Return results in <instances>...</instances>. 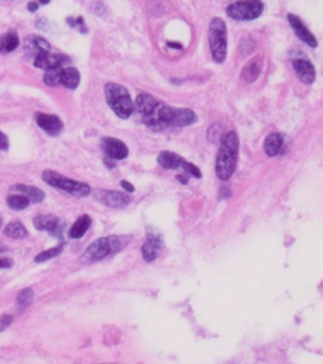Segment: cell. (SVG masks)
Wrapping results in <instances>:
<instances>
[{
    "mask_svg": "<svg viewBox=\"0 0 323 364\" xmlns=\"http://www.w3.org/2000/svg\"><path fill=\"white\" fill-rule=\"evenodd\" d=\"M39 3H42V4H48V3H49V0H39Z\"/></svg>",
    "mask_w": 323,
    "mask_h": 364,
    "instance_id": "d590c367",
    "label": "cell"
},
{
    "mask_svg": "<svg viewBox=\"0 0 323 364\" xmlns=\"http://www.w3.org/2000/svg\"><path fill=\"white\" fill-rule=\"evenodd\" d=\"M158 163L164 167L167 170H176V169H182L185 170V165H187V161L185 158H182L178 154L173 153V152L169 151H163L159 153L158 156Z\"/></svg>",
    "mask_w": 323,
    "mask_h": 364,
    "instance_id": "2e32d148",
    "label": "cell"
},
{
    "mask_svg": "<svg viewBox=\"0 0 323 364\" xmlns=\"http://www.w3.org/2000/svg\"><path fill=\"white\" fill-rule=\"evenodd\" d=\"M38 3H36V1H29V3H28V5H27V8H28V10H29V12L30 13H34V12H37V10H38Z\"/></svg>",
    "mask_w": 323,
    "mask_h": 364,
    "instance_id": "d6a6232c",
    "label": "cell"
},
{
    "mask_svg": "<svg viewBox=\"0 0 323 364\" xmlns=\"http://www.w3.org/2000/svg\"><path fill=\"white\" fill-rule=\"evenodd\" d=\"M63 247L62 245H58V247H54V248H51V249H47L45 250V252H41L38 254V256L34 258V261H36L37 263H42V262H46V261H48V259H51V258H54V257H57L58 254H60L61 252H62Z\"/></svg>",
    "mask_w": 323,
    "mask_h": 364,
    "instance_id": "83f0119b",
    "label": "cell"
},
{
    "mask_svg": "<svg viewBox=\"0 0 323 364\" xmlns=\"http://www.w3.org/2000/svg\"><path fill=\"white\" fill-rule=\"evenodd\" d=\"M123 248L121 241L117 237H106V238H100L91 243L87 249L85 250L82 261L86 263H93L97 261L106 258L110 254L119 252Z\"/></svg>",
    "mask_w": 323,
    "mask_h": 364,
    "instance_id": "8992f818",
    "label": "cell"
},
{
    "mask_svg": "<svg viewBox=\"0 0 323 364\" xmlns=\"http://www.w3.org/2000/svg\"><path fill=\"white\" fill-rule=\"evenodd\" d=\"M24 51L27 52L29 56H34V57H36L39 52L51 51V45H49L45 38H42V37L33 36L28 39L27 46H25Z\"/></svg>",
    "mask_w": 323,
    "mask_h": 364,
    "instance_id": "ac0fdd59",
    "label": "cell"
},
{
    "mask_svg": "<svg viewBox=\"0 0 323 364\" xmlns=\"http://www.w3.org/2000/svg\"><path fill=\"white\" fill-rule=\"evenodd\" d=\"M29 200L25 197L22 194H15V195H10L8 196V199H6V204L9 206L12 210L15 211H21L24 210V209H27L29 206Z\"/></svg>",
    "mask_w": 323,
    "mask_h": 364,
    "instance_id": "d4e9b609",
    "label": "cell"
},
{
    "mask_svg": "<svg viewBox=\"0 0 323 364\" xmlns=\"http://www.w3.org/2000/svg\"><path fill=\"white\" fill-rule=\"evenodd\" d=\"M264 12V4L260 0H240L226 8L229 18L239 22L254 21Z\"/></svg>",
    "mask_w": 323,
    "mask_h": 364,
    "instance_id": "52a82bcc",
    "label": "cell"
},
{
    "mask_svg": "<svg viewBox=\"0 0 323 364\" xmlns=\"http://www.w3.org/2000/svg\"><path fill=\"white\" fill-rule=\"evenodd\" d=\"M19 36L14 29H9L3 36H0V52L1 53H10L18 49Z\"/></svg>",
    "mask_w": 323,
    "mask_h": 364,
    "instance_id": "ffe728a7",
    "label": "cell"
},
{
    "mask_svg": "<svg viewBox=\"0 0 323 364\" xmlns=\"http://www.w3.org/2000/svg\"><path fill=\"white\" fill-rule=\"evenodd\" d=\"M105 97L109 108L120 119H128L134 113V101L126 88L116 82H108L105 85Z\"/></svg>",
    "mask_w": 323,
    "mask_h": 364,
    "instance_id": "3957f363",
    "label": "cell"
},
{
    "mask_svg": "<svg viewBox=\"0 0 323 364\" xmlns=\"http://www.w3.org/2000/svg\"><path fill=\"white\" fill-rule=\"evenodd\" d=\"M120 185H121V187H123V189L125 190L126 193H134V191H135V187L133 186V185L130 184V182H128V181L123 180V181H121V182H120Z\"/></svg>",
    "mask_w": 323,
    "mask_h": 364,
    "instance_id": "4dcf8cb0",
    "label": "cell"
},
{
    "mask_svg": "<svg viewBox=\"0 0 323 364\" xmlns=\"http://www.w3.org/2000/svg\"><path fill=\"white\" fill-rule=\"evenodd\" d=\"M69 62V58L66 54L51 53L48 52H39L34 57V66L42 70L52 69V67H63Z\"/></svg>",
    "mask_w": 323,
    "mask_h": 364,
    "instance_id": "9c48e42d",
    "label": "cell"
},
{
    "mask_svg": "<svg viewBox=\"0 0 323 364\" xmlns=\"http://www.w3.org/2000/svg\"><path fill=\"white\" fill-rule=\"evenodd\" d=\"M168 46H169V47H173V49H182V46L177 45V43H168Z\"/></svg>",
    "mask_w": 323,
    "mask_h": 364,
    "instance_id": "e575fe53",
    "label": "cell"
},
{
    "mask_svg": "<svg viewBox=\"0 0 323 364\" xmlns=\"http://www.w3.org/2000/svg\"><path fill=\"white\" fill-rule=\"evenodd\" d=\"M209 51L215 62L221 63L228 56V28L221 18H213L208 30Z\"/></svg>",
    "mask_w": 323,
    "mask_h": 364,
    "instance_id": "277c9868",
    "label": "cell"
},
{
    "mask_svg": "<svg viewBox=\"0 0 323 364\" xmlns=\"http://www.w3.org/2000/svg\"><path fill=\"white\" fill-rule=\"evenodd\" d=\"M36 123L41 129L45 130L49 136H57L63 129V123L60 118L56 115L45 114V113H37Z\"/></svg>",
    "mask_w": 323,
    "mask_h": 364,
    "instance_id": "5bb4252c",
    "label": "cell"
},
{
    "mask_svg": "<svg viewBox=\"0 0 323 364\" xmlns=\"http://www.w3.org/2000/svg\"><path fill=\"white\" fill-rule=\"evenodd\" d=\"M177 180L181 181V184H185V185L187 184V182H188V180H187V178H185V176H181V175L177 176Z\"/></svg>",
    "mask_w": 323,
    "mask_h": 364,
    "instance_id": "836d02e7",
    "label": "cell"
},
{
    "mask_svg": "<svg viewBox=\"0 0 323 364\" xmlns=\"http://www.w3.org/2000/svg\"><path fill=\"white\" fill-rule=\"evenodd\" d=\"M91 226V218L89 215H82L75 221V224L69 229V237L72 239H78L84 237L85 233L89 230Z\"/></svg>",
    "mask_w": 323,
    "mask_h": 364,
    "instance_id": "603a6c76",
    "label": "cell"
},
{
    "mask_svg": "<svg viewBox=\"0 0 323 364\" xmlns=\"http://www.w3.org/2000/svg\"><path fill=\"white\" fill-rule=\"evenodd\" d=\"M239 145L237 133L233 130L229 132L222 139L219 154L216 158V175L220 180H229L235 172L239 157Z\"/></svg>",
    "mask_w": 323,
    "mask_h": 364,
    "instance_id": "7a4b0ae2",
    "label": "cell"
},
{
    "mask_svg": "<svg viewBox=\"0 0 323 364\" xmlns=\"http://www.w3.org/2000/svg\"><path fill=\"white\" fill-rule=\"evenodd\" d=\"M134 109H137L143 123L153 130L187 126L197 121V115L191 109L173 108L147 93L139 94Z\"/></svg>",
    "mask_w": 323,
    "mask_h": 364,
    "instance_id": "6da1fadb",
    "label": "cell"
},
{
    "mask_svg": "<svg viewBox=\"0 0 323 364\" xmlns=\"http://www.w3.org/2000/svg\"><path fill=\"white\" fill-rule=\"evenodd\" d=\"M4 249H5V248H4L3 245H1V243H0V252H3Z\"/></svg>",
    "mask_w": 323,
    "mask_h": 364,
    "instance_id": "8d00e7d4",
    "label": "cell"
},
{
    "mask_svg": "<svg viewBox=\"0 0 323 364\" xmlns=\"http://www.w3.org/2000/svg\"><path fill=\"white\" fill-rule=\"evenodd\" d=\"M283 136L280 133H270L269 136L266 137L265 141H264V149H265V153L270 157H274L281 151V147H283Z\"/></svg>",
    "mask_w": 323,
    "mask_h": 364,
    "instance_id": "d6986e66",
    "label": "cell"
},
{
    "mask_svg": "<svg viewBox=\"0 0 323 364\" xmlns=\"http://www.w3.org/2000/svg\"><path fill=\"white\" fill-rule=\"evenodd\" d=\"M14 190L21 193L22 195L25 196L30 202H34V204H38V202L43 201V199H45V193L41 189H38V187L25 186V185H15Z\"/></svg>",
    "mask_w": 323,
    "mask_h": 364,
    "instance_id": "7402d4cb",
    "label": "cell"
},
{
    "mask_svg": "<svg viewBox=\"0 0 323 364\" xmlns=\"http://www.w3.org/2000/svg\"><path fill=\"white\" fill-rule=\"evenodd\" d=\"M42 178L46 184H48L49 186L62 190L65 193L76 196V197H85V196L90 195L91 193L90 186L85 184V182L71 180V178L65 177V176L60 175L58 172L51 171V170H47V171L43 172Z\"/></svg>",
    "mask_w": 323,
    "mask_h": 364,
    "instance_id": "5b68a950",
    "label": "cell"
},
{
    "mask_svg": "<svg viewBox=\"0 0 323 364\" xmlns=\"http://www.w3.org/2000/svg\"><path fill=\"white\" fill-rule=\"evenodd\" d=\"M162 250H163V241L161 235L157 233H148L147 242L141 247L144 259L147 262H153L154 259L158 258Z\"/></svg>",
    "mask_w": 323,
    "mask_h": 364,
    "instance_id": "7c38bea8",
    "label": "cell"
},
{
    "mask_svg": "<svg viewBox=\"0 0 323 364\" xmlns=\"http://www.w3.org/2000/svg\"><path fill=\"white\" fill-rule=\"evenodd\" d=\"M96 199L110 208H124L130 202V197L126 194L119 191H106V190L97 191Z\"/></svg>",
    "mask_w": 323,
    "mask_h": 364,
    "instance_id": "4fadbf2b",
    "label": "cell"
},
{
    "mask_svg": "<svg viewBox=\"0 0 323 364\" xmlns=\"http://www.w3.org/2000/svg\"><path fill=\"white\" fill-rule=\"evenodd\" d=\"M33 223L38 230H46L53 237H61L62 235L61 221L54 215H39V217L34 218Z\"/></svg>",
    "mask_w": 323,
    "mask_h": 364,
    "instance_id": "9a60e30c",
    "label": "cell"
},
{
    "mask_svg": "<svg viewBox=\"0 0 323 364\" xmlns=\"http://www.w3.org/2000/svg\"><path fill=\"white\" fill-rule=\"evenodd\" d=\"M81 76L78 70L75 67H67L62 70V75H61V84L65 86V88L69 89V90H75L77 89L78 84H80Z\"/></svg>",
    "mask_w": 323,
    "mask_h": 364,
    "instance_id": "44dd1931",
    "label": "cell"
},
{
    "mask_svg": "<svg viewBox=\"0 0 323 364\" xmlns=\"http://www.w3.org/2000/svg\"><path fill=\"white\" fill-rule=\"evenodd\" d=\"M101 149L105 152V154L115 161L125 160L129 154V149L124 142H121L117 138L113 137H104L101 139Z\"/></svg>",
    "mask_w": 323,
    "mask_h": 364,
    "instance_id": "ba28073f",
    "label": "cell"
},
{
    "mask_svg": "<svg viewBox=\"0 0 323 364\" xmlns=\"http://www.w3.org/2000/svg\"><path fill=\"white\" fill-rule=\"evenodd\" d=\"M33 291L32 289H24L17 296V302H18L19 307H28L32 302H33Z\"/></svg>",
    "mask_w": 323,
    "mask_h": 364,
    "instance_id": "4316f807",
    "label": "cell"
},
{
    "mask_svg": "<svg viewBox=\"0 0 323 364\" xmlns=\"http://www.w3.org/2000/svg\"><path fill=\"white\" fill-rule=\"evenodd\" d=\"M13 266V261L10 258H0V268H9Z\"/></svg>",
    "mask_w": 323,
    "mask_h": 364,
    "instance_id": "1f68e13d",
    "label": "cell"
},
{
    "mask_svg": "<svg viewBox=\"0 0 323 364\" xmlns=\"http://www.w3.org/2000/svg\"><path fill=\"white\" fill-rule=\"evenodd\" d=\"M292 65L300 81L307 85L313 84L316 80V69L308 58H294L292 61Z\"/></svg>",
    "mask_w": 323,
    "mask_h": 364,
    "instance_id": "8fae6325",
    "label": "cell"
},
{
    "mask_svg": "<svg viewBox=\"0 0 323 364\" xmlns=\"http://www.w3.org/2000/svg\"><path fill=\"white\" fill-rule=\"evenodd\" d=\"M9 148V141L8 137L3 132H0V151H6Z\"/></svg>",
    "mask_w": 323,
    "mask_h": 364,
    "instance_id": "f546056e",
    "label": "cell"
},
{
    "mask_svg": "<svg viewBox=\"0 0 323 364\" xmlns=\"http://www.w3.org/2000/svg\"><path fill=\"white\" fill-rule=\"evenodd\" d=\"M4 234L12 239H23L27 237L28 232L21 221H12L5 226Z\"/></svg>",
    "mask_w": 323,
    "mask_h": 364,
    "instance_id": "cb8c5ba5",
    "label": "cell"
},
{
    "mask_svg": "<svg viewBox=\"0 0 323 364\" xmlns=\"http://www.w3.org/2000/svg\"><path fill=\"white\" fill-rule=\"evenodd\" d=\"M1 223H3V220H1V217H0V228H1Z\"/></svg>",
    "mask_w": 323,
    "mask_h": 364,
    "instance_id": "74e56055",
    "label": "cell"
},
{
    "mask_svg": "<svg viewBox=\"0 0 323 364\" xmlns=\"http://www.w3.org/2000/svg\"><path fill=\"white\" fill-rule=\"evenodd\" d=\"M63 67H52V69L46 70V73L43 76V81L48 86H57L61 84V75H62Z\"/></svg>",
    "mask_w": 323,
    "mask_h": 364,
    "instance_id": "484cf974",
    "label": "cell"
},
{
    "mask_svg": "<svg viewBox=\"0 0 323 364\" xmlns=\"http://www.w3.org/2000/svg\"><path fill=\"white\" fill-rule=\"evenodd\" d=\"M263 69V61L260 57H255L252 61H249L246 63V66L244 67L241 73V77L248 82H254L261 73Z\"/></svg>",
    "mask_w": 323,
    "mask_h": 364,
    "instance_id": "e0dca14e",
    "label": "cell"
},
{
    "mask_svg": "<svg viewBox=\"0 0 323 364\" xmlns=\"http://www.w3.org/2000/svg\"><path fill=\"white\" fill-rule=\"evenodd\" d=\"M288 22H289L290 27L293 28L294 33L297 34V37L303 41L305 45H308L312 49H316L318 46L317 39L313 34L311 33V30L303 24V22L300 21V18L296 14H288Z\"/></svg>",
    "mask_w": 323,
    "mask_h": 364,
    "instance_id": "30bf717a",
    "label": "cell"
},
{
    "mask_svg": "<svg viewBox=\"0 0 323 364\" xmlns=\"http://www.w3.org/2000/svg\"><path fill=\"white\" fill-rule=\"evenodd\" d=\"M12 322H13V316H10V315L0 316V333L5 330V329L9 328Z\"/></svg>",
    "mask_w": 323,
    "mask_h": 364,
    "instance_id": "f1b7e54d",
    "label": "cell"
}]
</instances>
